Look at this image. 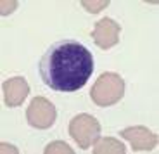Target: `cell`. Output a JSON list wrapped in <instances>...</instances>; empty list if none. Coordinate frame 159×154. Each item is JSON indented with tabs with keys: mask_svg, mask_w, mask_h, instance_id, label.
Here are the masks:
<instances>
[{
	"mask_svg": "<svg viewBox=\"0 0 159 154\" xmlns=\"http://www.w3.org/2000/svg\"><path fill=\"white\" fill-rule=\"evenodd\" d=\"M26 119L33 128L47 130L57 119L56 106L45 97H35L26 109Z\"/></svg>",
	"mask_w": 159,
	"mask_h": 154,
	"instance_id": "cell-4",
	"label": "cell"
},
{
	"mask_svg": "<svg viewBox=\"0 0 159 154\" xmlns=\"http://www.w3.org/2000/svg\"><path fill=\"white\" fill-rule=\"evenodd\" d=\"M4 92V102L7 107H17L24 102V99L30 94V85L23 76H14L4 82L2 85Z\"/></svg>",
	"mask_w": 159,
	"mask_h": 154,
	"instance_id": "cell-7",
	"label": "cell"
},
{
	"mask_svg": "<svg viewBox=\"0 0 159 154\" xmlns=\"http://www.w3.org/2000/svg\"><path fill=\"white\" fill-rule=\"evenodd\" d=\"M50 152H64V154L68 152V154H73L75 151H73L66 142H62V140H56V142L48 144V146L45 147V154H50Z\"/></svg>",
	"mask_w": 159,
	"mask_h": 154,
	"instance_id": "cell-9",
	"label": "cell"
},
{
	"mask_svg": "<svg viewBox=\"0 0 159 154\" xmlns=\"http://www.w3.org/2000/svg\"><path fill=\"white\" fill-rule=\"evenodd\" d=\"M69 135L81 149H88L99 140L100 137V123L92 114H78L69 123Z\"/></svg>",
	"mask_w": 159,
	"mask_h": 154,
	"instance_id": "cell-3",
	"label": "cell"
},
{
	"mask_svg": "<svg viewBox=\"0 0 159 154\" xmlns=\"http://www.w3.org/2000/svg\"><path fill=\"white\" fill-rule=\"evenodd\" d=\"M106 152H116V154H125L126 152V147L123 144L116 140L112 137H107V138H102L99 142L93 146V154H106Z\"/></svg>",
	"mask_w": 159,
	"mask_h": 154,
	"instance_id": "cell-8",
	"label": "cell"
},
{
	"mask_svg": "<svg viewBox=\"0 0 159 154\" xmlns=\"http://www.w3.org/2000/svg\"><path fill=\"white\" fill-rule=\"evenodd\" d=\"M40 76L56 92H76L93 73V55L76 40L66 38L52 44L38 64Z\"/></svg>",
	"mask_w": 159,
	"mask_h": 154,
	"instance_id": "cell-1",
	"label": "cell"
},
{
	"mask_svg": "<svg viewBox=\"0 0 159 154\" xmlns=\"http://www.w3.org/2000/svg\"><path fill=\"white\" fill-rule=\"evenodd\" d=\"M81 5H83V7L87 9L88 12H93V14H97V12H100L104 7H107V5H109V0H104V2H87V0H83V2H81Z\"/></svg>",
	"mask_w": 159,
	"mask_h": 154,
	"instance_id": "cell-10",
	"label": "cell"
},
{
	"mask_svg": "<svg viewBox=\"0 0 159 154\" xmlns=\"http://www.w3.org/2000/svg\"><path fill=\"white\" fill-rule=\"evenodd\" d=\"M125 95V80L118 73H102L90 90V99L99 107L114 106Z\"/></svg>",
	"mask_w": 159,
	"mask_h": 154,
	"instance_id": "cell-2",
	"label": "cell"
},
{
	"mask_svg": "<svg viewBox=\"0 0 159 154\" xmlns=\"http://www.w3.org/2000/svg\"><path fill=\"white\" fill-rule=\"evenodd\" d=\"M119 35H121V26L111 17L100 19L95 24L93 31H92L95 45L99 49H102V50H109L111 47H114L119 42Z\"/></svg>",
	"mask_w": 159,
	"mask_h": 154,
	"instance_id": "cell-5",
	"label": "cell"
},
{
	"mask_svg": "<svg viewBox=\"0 0 159 154\" xmlns=\"http://www.w3.org/2000/svg\"><path fill=\"white\" fill-rule=\"evenodd\" d=\"M121 137L126 138L133 151L142 152V151H152L157 146V135L152 133L147 127L143 125H133L125 130H121Z\"/></svg>",
	"mask_w": 159,
	"mask_h": 154,
	"instance_id": "cell-6",
	"label": "cell"
}]
</instances>
